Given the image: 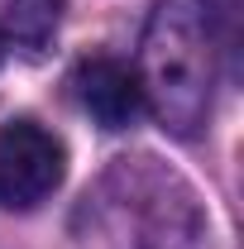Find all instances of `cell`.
Listing matches in <instances>:
<instances>
[{
  "label": "cell",
  "instance_id": "2",
  "mask_svg": "<svg viewBox=\"0 0 244 249\" xmlns=\"http://www.w3.org/2000/svg\"><path fill=\"white\" fill-rule=\"evenodd\" d=\"M67 178V149L38 120L0 124V206L34 211L43 206Z\"/></svg>",
  "mask_w": 244,
  "mask_h": 249
},
{
  "label": "cell",
  "instance_id": "1",
  "mask_svg": "<svg viewBox=\"0 0 244 249\" xmlns=\"http://www.w3.org/2000/svg\"><path fill=\"white\" fill-rule=\"evenodd\" d=\"M225 43H230V5L158 0L144 29L134 77L144 87V110H153L163 129L196 134L206 124Z\"/></svg>",
  "mask_w": 244,
  "mask_h": 249
},
{
  "label": "cell",
  "instance_id": "5",
  "mask_svg": "<svg viewBox=\"0 0 244 249\" xmlns=\"http://www.w3.org/2000/svg\"><path fill=\"white\" fill-rule=\"evenodd\" d=\"M0 58H5V34H0Z\"/></svg>",
  "mask_w": 244,
  "mask_h": 249
},
{
  "label": "cell",
  "instance_id": "3",
  "mask_svg": "<svg viewBox=\"0 0 244 249\" xmlns=\"http://www.w3.org/2000/svg\"><path fill=\"white\" fill-rule=\"evenodd\" d=\"M72 96L101 129H129L144 115V87L120 58H87L72 72Z\"/></svg>",
  "mask_w": 244,
  "mask_h": 249
},
{
  "label": "cell",
  "instance_id": "4",
  "mask_svg": "<svg viewBox=\"0 0 244 249\" xmlns=\"http://www.w3.org/2000/svg\"><path fill=\"white\" fill-rule=\"evenodd\" d=\"M62 24V0H5V29L15 38V48H24L38 58Z\"/></svg>",
  "mask_w": 244,
  "mask_h": 249
}]
</instances>
